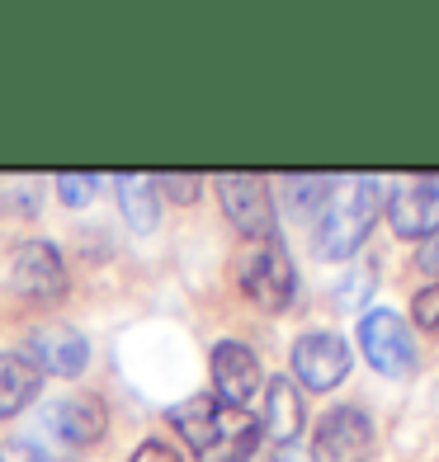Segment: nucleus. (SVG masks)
<instances>
[{"label": "nucleus", "instance_id": "412c9836", "mask_svg": "<svg viewBox=\"0 0 439 462\" xmlns=\"http://www.w3.org/2000/svg\"><path fill=\"white\" fill-rule=\"evenodd\" d=\"M128 462H184V457H180V448L165 444V439H142Z\"/></svg>", "mask_w": 439, "mask_h": 462}, {"label": "nucleus", "instance_id": "9d476101", "mask_svg": "<svg viewBox=\"0 0 439 462\" xmlns=\"http://www.w3.org/2000/svg\"><path fill=\"white\" fill-rule=\"evenodd\" d=\"M260 392V359L241 340L213 345V396L222 406L246 411V402Z\"/></svg>", "mask_w": 439, "mask_h": 462}, {"label": "nucleus", "instance_id": "aec40b11", "mask_svg": "<svg viewBox=\"0 0 439 462\" xmlns=\"http://www.w3.org/2000/svg\"><path fill=\"white\" fill-rule=\"evenodd\" d=\"M411 311H416V326H421V330H439V283L416 292Z\"/></svg>", "mask_w": 439, "mask_h": 462}, {"label": "nucleus", "instance_id": "ddd939ff", "mask_svg": "<svg viewBox=\"0 0 439 462\" xmlns=\"http://www.w3.org/2000/svg\"><path fill=\"white\" fill-rule=\"evenodd\" d=\"M307 425V406H303V387L293 377H269L265 387V420L260 434H269L275 444H293Z\"/></svg>", "mask_w": 439, "mask_h": 462}, {"label": "nucleus", "instance_id": "6ab92c4d", "mask_svg": "<svg viewBox=\"0 0 439 462\" xmlns=\"http://www.w3.org/2000/svg\"><path fill=\"white\" fill-rule=\"evenodd\" d=\"M57 194L67 208H86L95 199V175H57Z\"/></svg>", "mask_w": 439, "mask_h": 462}, {"label": "nucleus", "instance_id": "f8f14e48", "mask_svg": "<svg viewBox=\"0 0 439 462\" xmlns=\"http://www.w3.org/2000/svg\"><path fill=\"white\" fill-rule=\"evenodd\" d=\"M48 425H52V434L61 439V444L90 448V444L104 439V430H109V411H104V402L95 392H71L48 411Z\"/></svg>", "mask_w": 439, "mask_h": 462}, {"label": "nucleus", "instance_id": "9b49d317", "mask_svg": "<svg viewBox=\"0 0 439 462\" xmlns=\"http://www.w3.org/2000/svg\"><path fill=\"white\" fill-rule=\"evenodd\" d=\"M388 222L397 236L406 241H425L439 226V184L434 180H406L392 189L388 199Z\"/></svg>", "mask_w": 439, "mask_h": 462}, {"label": "nucleus", "instance_id": "39448f33", "mask_svg": "<svg viewBox=\"0 0 439 462\" xmlns=\"http://www.w3.org/2000/svg\"><path fill=\"white\" fill-rule=\"evenodd\" d=\"M293 377L307 387V392H331V387H341L345 377H350V364H354V354L350 345L341 340V335H331V330H307L293 340Z\"/></svg>", "mask_w": 439, "mask_h": 462}, {"label": "nucleus", "instance_id": "f257e3e1", "mask_svg": "<svg viewBox=\"0 0 439 462\" xmlns=\"http://www.w3.org/2000/svg\"><path fill=\"white\" fill-rule=\"evenodd\" d=\"M171 430L190 444V453L199 457H213V453H227L222 462H237L246 448L260 444V420L246 415L237 406H222L218 396H190V402H175L165 411Z\"/></svg>", "mask_w": 439, "mask_h": 462}, {"label": "nucleus", "instance_id": "2eb2a0df", "mask_svg": "<svg viewBox=\"0 0 439 462\" xmlns=\"http://www.w3.org/2000/svg\"><path fill=\"white\" fill-rule=\"evenodd\" d=\"M114 189H118V208H123V217H128V226L133 231H156V222H161V203H156V184H152V175H118L114 180Z\"/></svg>", "mask_w": 439, "mask_h": 462}, {"label": "nucleus", "instance_id": "423d86ee", "mask_svg": "<svg viewBox=\"0 0 439 462\" xmlns=\"http://www.w3.org/2000/svg\"><path fill=\"white\" fill-rule=\"evenodd\" d=\"M222 213L246 241H275V194L260 175H222L218 180Z\"/></svg>", "mask_w": 439, "mask_h": 462}, {"label": "nucleus", "instance_id": "1a4fd4ad", "mask_svg": "<svg viewBox=\"0 0 439 462\" xmlns=\"http://www.w3.org/2000/svg\"><path fill=\"white\" fill-rule=\"evenodd\" d=\"M24 359L38 373L76 377V373H86V364H90V345H86V335L71 330V326H38L24 340Z\"/></svg>", "mask_w": 439, "mask_h": 462}, {"label": "nucleus", "instance_id": "4be33fe9", "mask_svg": "<svg viewBox=\"0 0 439 462\" xmlns=\"http://www.w3.org/2000/svg\"><path fill=\"white\" fill-rule=\"evenodd\" d=\"M416 264H421L425 274H439V226L430 231L421 245H416Z\"/></svg>", "mask_w": 439, "mask_h": 462}, {"label": "nucleus", "instance_id": "b1692460", "mask_svg": "<svg viewBox=\"0 0 439 462\" xmlns=\"http://www.w3.org/2000/svg\"><path fill=\"white\" fill-rule=\"evenodd\" d=\"M237 462H279V457L269 453V448H265V439H260V444H256V448H246V453H241Z\"/></svg>", "mask_w": 439, "mask_h": 462}, {"label": "nucleus", "instance_id": "20e7f679", "mask_svg": "<svg viewBox=\"0 0 439 462\" xmlns=\"http://www.w3.org/2000/svg\"><path fill=\"white\" fill-rule=\"evenodd\" d=\"M360 345H364V359L383 377H397V383H402V377H416V368H421L411 326L388 307H373L369 317H360Z\"/></svg>", "mask_w": 439, "mask_h": 462}, {"label": "nucleus", "instance_id": "dca6fc26", "mask_svg": "<svg viewBox=\"0 0 439 462\" xmlns=\"http://www.w3.org/2000/svg\"><path fill=\"white\" fill-rule=\"evenodd\" d=\"M336 184H341V180H331V175H307V180L288 175V180H284L293 208H317L322 199H331V189H336Z\"/></svg>", "mask_w": 439, "mask_h": 462}, {"label": "nucleus", "instance_id": "f03ea898", "mask_svg": "<svg viewBox=\"0 0 439 462\" xmlns=\"http://www.w3.org/2000/svg\"><path fill=\"white\" fill-rule=\"evenodd\" d=\"M378 194H383L378 180H350L331 189V199L317 217V236H312L322 260H350L369 241L373 222H378V203H383Z\"/></svg>", "mask_w": 439, "mask_h": 462}, {"label": "nucleus", "instance_id": "5701e85b", "mask_svg": "<svg viewBox=\"0 0 439 462\" xmlns=\"http://www.w3.org/2000/svg\"><path fill=\"white\" fill-rule=\"evenodd\" d=\"M0 462H43V453H38L33 444H24V439H14V444L0 448Z\"/></svg>", "mask_w": 439, "mask_h": 462}, {"label": "nucleus", "instance_id": "a211bd4d", "mask_svg": "<svg viewBox=\"0 0 439 462\" xmlns=\"http://www.w3.org/2000/svg\"><path fill=\"white\" fill-rule=\"evenodd\" d=\"M152 184H156V194H171L175 203H194V199H199V189H203V180H199V175H175V171L156 175Z\"/></svg>", "mask_w": 439, "mask_h": 462}, {"label": "nucleus", "instance_id": "6e6552de", "mask_svg": "<svg viewBox=\"0 0 439 462\" xmlns=\"http://www.w3.org/2000/svg\"><path fill=\"white\" fill-rule=\"evenodd\" d=\"M10 283L29 302H57L67 292V264L52 241H19L10 255Z\"/></svg>", "mask_w": 439, "mask_h": 462}, {"label": "nucleus", "instance_id": "f3484780", "mask_svg": "<svg viewBox=\"0 0 439 462\" xmlns=\"http://www.w3.org/2000/svg\"><path fill=\"white\" fill-rule=\"evenodd\" d=\"M369 288H373V264H354L345 283L336 288V311H354L369 302Z\"/></svg>", "mask_w": 439, "mask_h": 462}, {"label": "nucleus", "instance_id": "4468645a", "mask_svg": "<svg viewBox=\"0 0 439 462\" xmlns=\"http://www.w3.org/2000/svg\"><path fill=\"white\" fill-rule=\"evenodd\" d=\"M38 387H43V373H38L24 354H0V420L24 411L38 396Z\"/></svg>", "mask_w": 439, "mask_h": 462}, {"label": "nucleus", "instance_id": "0eeeda50", "mask_svg": "<svg viewBox=\"0 0 439 462\" xmlns=\"http://www.w3.org/2000/svg\"><path fill=\"white\" fill-rule=\"evenodd\" d=\"M373 457V420L360 406H336L322 415L312 439V462H369Z\"/></svg>", "mask_w": 439, "mask_h": 462}, {"label": "nucleus", "instance_id": "7ed1b4c3", "mask_svg": "<svg viewBox=\"0 0 439 462\" xmlns=\"http://www.w3.org/2000/svg\"><path fill=\"white\" fill-rule=\"evenodd\" d=\"M237 283L260 311H284L298 292L293 260L279 241H246L237 255Z\"/></svg>", "mask_w": 439, "mask_h": 462}]
</instances>
